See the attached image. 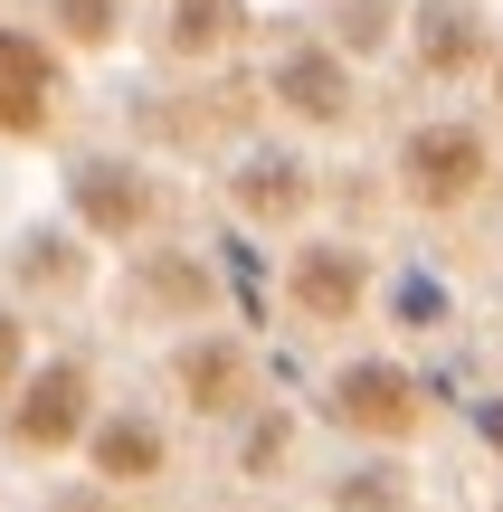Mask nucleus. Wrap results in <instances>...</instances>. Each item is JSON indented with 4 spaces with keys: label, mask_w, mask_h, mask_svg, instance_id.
Wrapping results in <instances>:
<instances>
[{
    "label": "nucleus",
    "mask_w": 503,
    "mask_h": 512,
    "mask_svg": "<svg viewBox=\"0 0 503 512\" xmlns=\"http://www.w3.org/2000/svg\"><path fill=\"white\" fill-rule=\"evenodd\" d=\"M95 475L105 484H152L162 475V427L152 418H105L95 427Z\"/></svg>",
    "instance_id": "nucleus-10"
},
{
    "label": "nucleus",
    "mask_w": 503,
    "mask_h": 512,
    "mask_svg": "<svg viewBox=\"0 0 503 512\" xmlns=\"http://www.w3.org/2000/svg\"><path fill=\"white\" fill-rule=\"evenodd\" d=\"M57 105V57L29 29H0V133H38Z\"/></svg>",
    "instance_id": "nucleus-5"
},
{
    "label": "nucleus",
    "mask_w": 503,
    "mask_h": 512,
    "mask_svg": "<svg viewBox=\"0 0 503 512\" xmlns=\"http://www.w3.org/2000/svg\"><path fill=\"white\" fill-rule=\"evenodd\" d=\"M57 29H67L76 48H105V38L124 29V0H57Z\"/></svg>",
    "instance_id": "nucleus-14"
},
{
    "label": "nucleus",
    "mask_w": 503,
    "mask_h": 512,
    "mask_svg": "<svg viewBox=\"0 0 503 512\" xmlns=\"http://www.w3.org/2000/svg\"><path fill=\"white\" fill-rule=\"evenodd\" d=\"M304 200H314V181H304L295 162H276V152H257V162L238 171V209L247 219H295Z\"/></svg>",
    "instance_id": "nucleus-11"
},
{
    "label": "nucleus",
    "mask_w": 503,
    "mask_h": 512,
    "mask_svg": "<svg viewBox=\"0 0 503 512\" xmlns=\"http://www.w3.org/2000/svg\"><path fill=\"white\" fill-rule=\"evenodd\" d=\"M76 219L95 228V238H133V228L152 219V181L133 162H76Z\"/></svg>",
    "instance_id": "nucleus-6"
},
{
    "label": "nucleus",
    "mask_w": 503,
    "mask_h": 512,
    "mask_svg": "<svg viewBox=\"0 0 503 512\" xmlns=\"http://www.w3.org/2000/svg\"><path fill=\"white\" fill-rule=\"evenodd\" d=\"M181 399L200 408V418H219V408L247 399V342H181Z\"/></svg>",
    "instance_id": "nucleus-9"
},
{
    "label": "nucleus",
    "mask_w": 503,
    "mask_h": 512,
    "mask_svg": "<svg viewBox=\"0 0 503 512\" xmlns=\"http://www.w3.org/2000/svg\"><path fill=\"white\" fill-rule=\"evenodd\" d=\"M494 512H503V503H494Z\"/></svg>",
    "instance_id": "nucleus-18"
},
{
    "label": "nucleus",
    "mask_w": 503,
    "mask_h": 512,
    "mask_svg": "<svg viewBox=\"0 0 503 512\" xmlns=\"http://www.w3.org/2000/svg\"><path fill=\"white\" fill-rule=\"evenodd\" d=\"M494 105H503V48H494Z\"/></svg>",
    "instance_id": "nucleus-16"
},
{
    "label": "nucleus",
    "mask_w": 503,
    "mask_h": 512,
    "mask_svg": "<svg viewBox=\"0 0 503 512\" xmlns=\"http://www.w3.org/2000/svg\"><path fill=\"white\" fill-rule=\"evenodd\" d=\"M276 105L304 114V124H342L352 114V76H342L333 48H285L276 57Z\"/></svg>",
    "instance_id": "nucleus-7"
},
{
    "label": "nucleus",
    "mask_w": 503,
    "mask_h": 512,
    "mask_svg": "<svg viewBox=\"0 0 503 512\" xmlns=\"http://www.w3.org/2000/svg\"><path fill=\"white\" fill-rule=\"evenodd\" d=\"M361 294H371V266H361L352 247H304L295 266H285V304H295L304 323H352Z\"/></svg>",
    "instance_id": "nucleus-4"
},
{
    "label": "nucleus",
    "mask_w": 503,
    "mask_h": 512,
    "mask_svg": "<svg viewBox=\"0 0 503 512\" xmlns=\"http://www.w3.org/2000/svg\"><path fill=\"white\" fill-rule=\"evenodd\" d=\"M485 427H494V446H503V399H494V418H485Z\"/></svg>",
    "instance_id": "nucleus-17"
},
{
    "label": "nucleus",
    "mask_w": 503,
    "mask_h": 512,
    "mask_svg": "<svg viewBox=\"0 0 503 512\" xmlns=\"http://www.w3.org/2000/svg\"><path fill=\"white\" fill-rule=\"evenodd\" d=\"M475 57H485L475 0H418V67H428V76H466Z\"/></svg>",
    "instance_id": "nucleus-8"
},
{
    "label": "nucleus",
    "mask_w": 503,
    "mask_h": 512,
    "mask_svg": "<svg viewBox=\"0 0 503 512\" xmlns=\"http://www.w3.org/2000/svg\"><path fill=\"white\" fill-rule=\"evenodd\" d=\"M485 171H494V152H485V133H475V124H418L409 152H399V190H409L418 209L475 200V190H485Z\"/></svg>",
    "instance_id": "nucleus-1"
},
{
    "label": "nucleus",
    "mask_w": 503,
    "mask_h": 512,
    "mask_svg": "<svg viewBox=\"0 0 503 512\" xmlns=\"http://www.w3.org/2000/svg\"><path fill=\"white\" fill-rule=\"evenodd\" d=\"M247 29V0H171V48L181 57H209Z\"/></svg>",
    "instance_id": "nucleus-12"
},
{
    "label": "nucleus",
    "mask_w": 503,
    "mask_h": 512,
    "mask_svg": "<svg viewBox=\"0 0 503 512\" xmlns=\"http://www.w3.org/2000/svg\"><path fill=\"white\" fill-rule=\"evenodd\" d=\"M333 418L352 427V437H380V446H409L418 418H428V399H418V380L399 361H352L333 380Z\"/></svg>",
    "instance_id": "nucleus-3"
},
{
    "label": "nucleus",
    "mask_w": 503,
    "mask_h": 512,
    "mask_svg": "<svg viewBox=\"0 0 503 512\" xmlns=\"http://www.w3.org/2000/svg\"><path fill=\"white\" fill-rule=\"evenodd\" d=\"M86 408H95L86 361H48L38 380L10 389V446H19V456H57V446L86 437Z\"/></svg>",
    "instance_id": "nucleus-2"
},
{
    "label": "nucleus",
    "mask_w": 503,
    "mask_h": 512,
    "mask_svg": "<svg viewBox=\"0 0 503 512\" xmlns=\"http://www.w3.org/2000/svg\"><path fill=\"white\" fill-rule=\"evenodd\" d=\"M19 361H29V342H19V313H0V399L19 389Z\"/></svg>",
    "instance_id": "nucleus-15"
},
{
    "label": "nucleus",
    "mask_w": 503,
    "mask_h": 512,
    "mask_svg": "<svg viewBox=\"0 0 503 512\" xmlns=\"http://www.w3.org/2000/svg\"><path fill=\"white\" fill-rule=\"evenodd\" d=\"M390 29H399V0H333V38L342 48H390Z\"/></svg>",
    "instance_id": "nucleus-13"
}]
</instances>
